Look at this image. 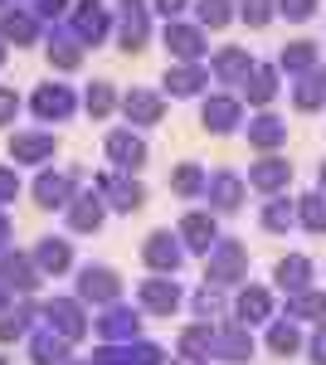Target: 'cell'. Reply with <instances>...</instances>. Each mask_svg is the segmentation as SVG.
Listing matches in <instances>:
<instances>
[{
  "instance_id": "cell-22",
  "label": "cell",
  "mask_w": 326,
  "mask_h": 365,
  "mask_svg": "<svg viewBox=\"0 0 326 365\" xmlns=\"http://www.w3.org/2000/svg\"><path fill=\"white\" fill-rule=\"evenodd\" d=\"M234 122H239V103L234 98H210L205 103V127L210 132H234Z\"/></svg>"
},
{
  "instance_id": "cell-15",
  "label": "cell",
  "mask_w": 326,
  "mask_h": 365,
  "mask_svg": "<svg viewBox=\"0 0 326 365\" xmlns=\"http://www.w3.org/2000/svg\"><path fill=\"white\" fill-rule=\"evenodd\" d=\"M175 351H180L190 365L210 361V356H215V331H210V322H205V327H190V331H180V346H175Z\"/></svg>"
},
{
  "instance_id": "cell-4",
  "label": "cell",
  "mask_w": 326,
  "mask_h": 365,
  "mask_svg": "<svg viewBox=\"0 0 326 365\" xmlns=\"http://www.w3.org/2000/svg\"><path fill=\"white\" fill-rule=\"evenodd\" d=\"M244 263H248V253L239 249L234 239H224V244L210 249V268H205V278H210V282H239V278H244Z\"/></svg>"
},
{
  "instance_id": "cell-47",
  "label": "cell",
  "mask_w": 326,
  "mask_h": 365,
  "mask_svg": "<svg viewBox=\"0 0 326 365\" xmlns=\"http://www.w3.org/2000/svg\"><path fill=\"white\" fill-rule=\"evenodd\" d=\"M15 113H20V98H15V88H0V127H5V122H15Z\"/></svg>"
},
{
  "instance_id": "cell-12",
  "label": "cell",
  "mask_w": 326,
  "mask_h": 365,
  "mask_svg": "<svg viewBox=\"0 0 326 365\" xmlns=\"http://www.w3.org/2000/svg\"><path fill=\"white\" fill-rule=\"evenodd\" d=\"M141 253H146V263H151L156 273H175V268H180V244H175L170 234H151Z\"/></svg>"
},
{
  "instance_id": "cell-24",
  "label": "cell",
  "mask_w": 326,
  "mask_h": 365,
  "mask_svg": "<svg viewBox=\"0 0 326 365\" xmlns=\"http://www.w3.org/2000/svg\"><path fill=\"white\" fill-rule=\"evenodd\" d=\"M239 317H244V327L248 322H268L272 317V297L263 292V287H244V292H239Z\"/></svg>"
},
{
  "instance_id": "cell-41",
  "label": "cell",
  "mask_w": 326,
  "mask_h": 365,
  "mask_svg": "<svg viewBox=\"0 0 326 365\" xmlns=\"http://www.w3.org/2000/svg\"><path fill=\"white\" fill-rule=\"evenodd\" d=\"M29 317H34V312H29V307H20V312H15V317H0V341H15V336H25Z\"/></svg>"
},
{
  "instance_id": "cell-31",
  "label": "cell",
  "mask_w": 326,
  "mask_h": 365,
  "mask_svg": "<svg viewBox=\"0 0 326 365\" xmlns=\"http://www.w3.org/2000/svg\"><path fill=\"white\" fill-rule=\"evenodd\" d=\"M34 15H20V10H10L5 20H0V34L5 39H15V44H34Z\"/></svg>"
},
{
  "instance_id": "cell-49",
  "label": "cell",
  "mask_w": 326,
  "mask_h": 365,
  "mask_svg": "<svg viewBox=\"0 0 326 365\" xmlns=\"http://www.w3.org/2000/svg\"><path fill=\"white\" fill-rule=\"evenodd\" d=\"M20 195V180H15V170H0V205L5 200H15Z\"/></svg>"
},
{
  "instance_id": "cell-2",
  "label": "cell",
  "mask_w": 326,
  "mask_h": 365,
  "mask_svg": "<svg viewBox=\"0 0 326 365\" xmlns=\"http://www.w3.org/2000/svg\"><path fill=\"white\" fill-rule=\"evenodd\" d=\"M117 25H122V49L136 54L151 34V20H146V0H117Z\"/></svg>"
},
{
  "instance_id": "cell-8",
  "label": "cell",
  "mask_w": 326,
  "mask_h": 365,
  "mask_svg": "<svg viewBox=\"0 0 326 365\" xmlns=\"http://www.w3.org/2000/svg\"><path fill=\"white\" fill-rule=\"evenodd\" d=\"M0 278H5L10 292H34V287H39V268L29 263L25 253H5V258H0Z\"/></svg>"
},
{
  "instance_id": "cell-23",
  "label": "cell",
  "mask_w": 326,
  "mask_h": 365,
  "mask_svg": "<svg viewBox=\"0 0 326 365\" xmlns=\"http://www.w3.org/2000/svg\"><path fill=\"white\" fill-rule=\"evenodd\" d=\"M287 175H292V166L277 161V156H268V161H258V166L248 170V180H253L258 190H277V185H287Z\"/></svg>"
},
{
  "instance_id": "cell-50",
  "label": "cell",
  "mask_w": 326,
  "mask_h": 365,
  "mask_svg": "<svg viewBox=\"0 0 326 365\" xmlns=\"http://www.w3.org/2000/svg\"><path fill=\"white\" fill-rule=\"evenodd\" d=\"M312 361L326 365V327H317V336H312Z\"/></svg>"
},
{
  "instance_id": "cell-19",
  "label": "cell",
  "mask_w": 326,
  "mask_h": 365,
  "mask_svg": "<svg viewBox=\"0 0 326 365\" xmlns=\"http://www.w3.org/2000/svg\"><path fill=\"white\" fill-rule=\"evenodd\" d=\"M29 356H34V365H68V341L54 336V331H39Z\"/></svg>"
},
{
  "instance_id": "cell-36",
  "label": "cell",
  "mask_w": 326,
  "mask_h": 365,
  "mask_svg": "<svg viewBox=\"0 0 326 365\" xmlns=\"http://www.w3.org/2000/svg\"><path fill=\"white\" fill-rule=\"evenodd\" d=\"M49 63H54V68H78L83 49L73 44V39H58V44H49Z\"/></svg>"
},
{
  "instance_id": "cell-14",
  "label": "cell",
  "mask_w": 326,
  "mask_h": 365,
  "mask_svg": "<svg viewBox=\"0 0 326 365\" xmlns=\"http://www.w3.org/2000/svg\"><path fill=\"white\" fill-rule=\"evenodd\" d=\"M68 195H73V175H54V170H44V175L34 180V200H39L44 210L68 205Z\"/></svg>"
},
{
  "instance_id": "cell-54",
  "label": "cell",
  "mask_w": 326,
  "mask_h": 365,
  "mask_svg": "<svg viewBox=\"0 0 326 365\" xmlns=\"http://www.w3.org/2000/svg\"><path fill=\"white\" fill-rule=\"evenodd\" d=\"M5 239H10V220L0 215V244H5Z\"/></svg>"
},
{
  "instance_id": "cell-34",
  "label": "cell",
  "mask_w": 326,
  "mask_h": 365,
  "mask_svg": "<svg viewBox=\"0 0 326 365\" xmlns=\"http://www.w3.org/2000/svg\"><path fill=\"white\" fill-rule=\"evenodd\" d=\"M287 317H307V322L326 317V292H297L292 307H287Z\"/></svg>"
},
{
  "instance_id": "cell-35",
  "label": "cell",
  "mask_w": 326,
  "mask_h": 365,
  "mask_svg": "<svg viewBox=\"0 0 326 365\" xmlns=\"http://www.w3.org/2000/svg\"><path fill=\"white\" fill-rule=\"evenodd\" d=\"M215 73L229 83V78H239V73H248V54L244 49H224V54L215 58Z\"/></svg>"
},
{
  "instance_id": "cell-9",
  "label": "cell",
  "mask_w": 326,
  "mask_h": 365,
  "mask_svg": "<svg viewBox=\"0 0 326 365\" xmlns=\"http://www.w3.org/2000/svg\"><path fill=\"white\" fill-rule=\"evenodd\" d=\"M141 307L170 317V312L180 307V287H175L170 278H146V282H141Z\"/></svg>"
},
{
  "instance_id": "cell-53",
  "label": "cell",
  "mask_w": 326,
  "mask_h": 365,
  "mask_svg": "<svg viewBox=\"0 0 326 365\" xmlns=\"http://www.w3.org/2000/svg\"><path fill=\"white\" fill-rule=\"evenodd\" d=\"M10 307V287H5V278H0V312Z\"/></svg>"
},
{
  "instance_id": "cell-29",
  "label": "cell",
  "mask_w": 326,
  "mask_h": 365,
  "mask_svg": "<svg viewBox=\"0 0 326 365\" xmlns=\"http://www.w3.org/2000/svg\"><path fill=\"white\" fill-rule=\"evenodd\" d=\"M68 225L78 229V234H88V229H98V225H103V205H98L93 195L73 200V210H68Z\"/></svg>"
},
{
  "instance_id": "cell-32",
  "label": "cell",
  "mask_w": 326,
  "mask_h": 365,
  "mask_svg": "<svg viewBox=\"0 0 326 365\" xmlns=\"http://www.w3.org/2000/svg\"><path fill=\"white\" fill-rule=\"evenodd\" d=\"M297 346H302V336H297L292 322H272V331H268V351L272 356H292Z\"/></svg>"
},
{
  "instance_id": "cell-55",
  "label": "cell",
  "mask_w": 326,
  "mask_h": 365,
  "mask_svg": "<svg viewBox=\"0 0 326 365\" xmlns=\"http://www.w3.org/2000/svg\"><path fill=\"white\" fill-rule=\"evenodd\" d=\"M322 190H326V166H322Z\"/></svg>"
},
{
  "instance_id": "cell-7",
  "label": "cell",
  "mask_w": 326,
  "mask_h": 365,
  "mask_svg": "<svg viewBox=\"0 0 326 365\" xmlns=\"http://www.w3.org/2000/svg\"><path fill=\"white\" fill-rule=\"evenodd\" d=\"M136 331H141V322L127 307H108V317H98V336L108 346H127V341H136Z\"/></svg>"
},
{
  "instance_id": "cell-11",
  "label": "cell",
  "mask_w": 326,
  "mask_h": 365,
  "mask_svg": "<svg viewBox=\"0 0 326 365\" xmlns=\"http://www.w3.org/2000/svg\"><path fill=\"white\" fill-rule=\"evenodd\" d=\"M108 156L122 170L146 166V146H141V137H132V132H112V137H108Z\"/></svg>"
},
{
  "instance_id": "cell-46",
  "label": "cell",
  "mask_w": 326,
  "mask_h": 365,
  "mask_svg": "<svg viewBox=\"0 0 326 365\" xmlns=\"http://www.w3.org/2000/svg\"><path fill=\"white\" fill-rule=\"evenodd\" d=\"M277 10H282L287 20H307V15L317 10V0H277Z\"/></svg>"
},
{
  "instance_id": "cell-30",
  "label": "cell",
  "mask_w": 326,
  "mask_h": 365,
  "mask_svg": "<svg viewBox=\"0 0 326 365\" xmlns=\"http://www.w3.org/2000/svg\"><path fill=\"white\" fill-rule=\"evenodd\" d=\"M200 83H205V73H200L195 63H185V68H170V73H165V88H170L175 98H190V93H200Z\"/></svg>"
},
{
  "instance_id": "cell-6",
  "label": "cell",
  "mask_w": 326,
  "mask_h": 365,
  "mask_svg": "<svg viewBox=\"0 0 326 365\" xmlns=\"http://www.w3.org/2000/svg\"><path fill=\"white\" fill-rule=\"evenodd\" d=\"M215 356L229 365H244L248 356H253V336H248V327L239 322V327H224V331H215Z\"/></svg>"
},
{
  "instance_id": "cell-37",
  "label": "cell",
  "mask_w": 326,
  "mask_h": 365,
  "mask_svg": "<svg viewBox=\"0 0 326 365\" xmlns=\"http://www.w3.org/2000/svg\"><path fill=\"white\" fill-rule=\"evenodd\" d=\"M302 225L312 229V234H322V229H326V200L322 195H307V200H302Z\"/></svg>"
},
{
  "instance_id": "cell-58",
  "label": "cell",
  "mask_w": 326,
  "mask_h": 365,
  "mask_svg": "<svg viewBox=\"0 0 326 365\" xmlns=\"http://www.w3.org/2000/svg\"><path fill=\"white\" fill-rule=\"evenodd\" d=\"M0 365H5V361H0Z\"/></svg>"
},
{
  "instance_id": "cell-57",
  "label": "cell",
  "mask_w": 326,
  "mask_h": 365,
  "mask_svg": "<svg viewBox=\"0 0 326 365\" xmlns=\"http://www.w3.org/2000/svg\"><path fill=\"white\" fill-rule=\"evenodd\" d=\"M0 58H5V49H0Z\"/></svg>"
},
{
  "instance_id": "cell-42",
  "label": "cell",
  "mask_w": 326,
  "mask_h": 365,
  "mask_svg": "<svg viewBox=\"0 0 326 365\" xmlns=\"http://www.w3.org/2000/svg\"><path fill=\"white\" fill-rule=\"evenodd\" d=\"M170 185H175L180 195H195V190L205 185V175H200V166H180L175 175H170Z\"/></svg>"
},
{
  "instance_id": "cell-10",
  "label": "cell",
  "mask_w": 326,
  "mask_h": 365,
  "mask_svg": "<svg viewBox=\"0 0 326 365\" xmlns=\"http://www.w3.org/2000/svg\"><path fill=\"white\" fill-rule=\"evenodd\" d=\"M108 25H112V15L98 5V0H78V10H73V29H78V39H103L108 34Z\"/></svg>"
},
{
  "instance_id": "cell-26",
  "label": "cell",
  "mask_w": 326,
  "mask_h": 365,
  "mask_svg": "<svg viewBox=\"0 0 326 365\" xmlns=\"http://www.w3.org/2000/svg\"><path fill=\"white\" fill-rule=\"evenodd\" d=\"M307 273H312V263H307L302 253H292V258L277 263V282H282L287 292H307Z\"/></svg>"
},
{
  "instance_id": "cell-39",
  "label": "cell",
  "mask_w": 326,
  "mask_h": 365,
  "mask_svg": "<svg viewBox=\"0 0 326 365\" xmlns=\"http://www.w3.org/2000/svg\"><path fill=\"white\" fill-rule=\"evenodd\" d=\"M317 63V44H292V49H282V68H312Z\"/></svg>"
},
{
  "instance_id": "cell-51",
  "label": "cell",
  "mask_w": 326,
  "mask_h": 365,
  "mask_svg": "<svg viewBox=\"0 0 326 365\" xmlns=\"http://www.w3.org/2000/svg\"><path fill=\"white\" fill-rule=\"evenodd\" d=\"M63 5H68V0H39V15H44V20H58Z\"/></svg>"
},
{
  "instance_id": "cell-16",
  "label": "cell",
  "mask_w": 326,
  "mask_h": 365,
  "mask_svg": "<svg viewBox=\"0 0 326 365\" xmlns=\"http://www.w3.org/2000/svg\"><path fill=\"white\" fill-rule=\"evenodd\" d=\"M98 190H103V195H112V205H117V210H136V205L146 200V190H141L136 180H122V175H98Z\"/></svg>"
},
{
  "instance_id": "cell-44",
  "label": "cell",
  "mask_w": 326,
  "mask_h": 365,
  "mask_svg": "<svg viewBox=\"0 0 326 365\" xmlns=\"http://www.w3.org/2000/svg\"><path fill=\"white\" fill-rule=\"evenodd\" d=\"M268 15H272V0H244V20H248L253 29L268 25Z\"/></svg>"
},
{
  "instance_id": "cell-45",
  "label": "cell",
  "mask_w": 326,
  "mask_h": 365,
  "mask_svg": "<svg viewBox=\"0 0 326 365\" xmlns=\"http://www.w3.org/2000/svg\"><path fill=\"white\" fill-rule=\"evenodd\" d=\"M263 225H268V229H287V225H292V210L277 200V205H268V210H263Z\"/></svg>"
},
{
  "instance_id": "cell-52",
  "label": "cell",
  "mask_w": 326,
  "mask_h": 365,
  "mask_svg": "<svg viewBox=\"0 0 326 365\" xmlns=\"http://www.w3.org/2000/svg\"><path fill=\"white\" fill-rule=\"evenodd\" d=\"M156 10L161 15H175V10H185V0H156Z\"/></svg>"
},
{
  "instance_id": "cell-27",
  "label": "cell",
  "mask_w": 326,
  "mask_h": 365,
  "mask_svg": "<svg viewBox=\"0 0 326 365\" xmlns=\"http://www.w3.org/2000/svg\"><path fill=\"white\" fill-rule=\"evenodd\" d=\"M282 137H287V122H277V117H258V122H248V141H253V146H263V151L277 146Z\"/></svg>"
},
{
  "instance_id": "cell-25",
  "label": "cell",
  "mask_w": 326,
  "mask_h": 365,
  "mask_svg": "<svg viewBox=\"0 0 326 365\" xmlns=\"http://www.w3.org/2000/svg\"><path fill=\"white\" fill-rule=\"evenodd\" d=\"M68 258H73V253H68L63 239H44V244L34 249V263H39L44 273H63V268H68Z\"/></svg>"
},
{
  "instance_id": "cell-28",
  "label": "cell",
  "mask_w": 326,
  "mask_h": 365,
  "mask_svg": "<svg viewBox=\"0 0 326 365\" xmlns=\"http://www.w3.org/2000/svg\"><path fill=\"white\" fill-rule=\"evenodd\" d=\"M210 200H215L219 210H234V205L244 200V180H239V175H215V180H210Z\"/></svg>"
},
{
  "instance_id": "cell-38",
  "label": "cell",
  "mask_w": 326,
  "mask_h": 365,
  "mask_svg": "<svg viewBox=\"0 0 326 365\" xmlns=\"http://www.w3.org/2000/svg\"><path fill=\"white\" fill-rule=\"evenodd\" d=\"M326 98V73H312L307 83H297V108H317Z\"/></svg>"
},
{
  "instance_id": "cell-18",
  "label": "cell",
  "mask_w": 326,
  "mask_h": 365,
  "mask_svg": "<svg viewBox=\"0 0 326 365\" xmlns=\"http://www.w3.org/2000/svg\"><path fill=\"white\" fill-rule=\"evenodd\" d=\"M54 151H58L54 137H34V132H25V137L10 141V156H15V161H49Z\"/></svg>"
},
{
  "instance_id": "cell-33",
  "label": "cell",
  "mask_w": 326,
  "mask_h": 365,
  "mask_svg": "<svg viewBox=\"0 0 326 365\" xmlns=\"http://www.w3.org/2000/svg\"><path fill=\"white\" fill-rule=\"evenodd\" d=\"M248 103H268L272 93H277V83H272V68L268 63H258V68H248Z\"/></svg>"
},
{
  "instance_id": "cell-56",
  "label": "cell",
  "mask_w": 326,
  "mask_h": 365,
  "mask_svg": "<svg viewBox=\"0 0 326 365\" xmlns=\"http://www.w3.org/2000/svg\"><path fill=\"white\" fill-rule=\"evenodd\" d=\"M68 365H93V361H68Z\"/></svg>"
},
{
  "instance_id": "cell-21",
  "label": "cell",
  "mask_w": 326,
  "mask_h": 365,
  "mask_svg": "<svg viewBox=\"0 0 326 365\" xmlns=\"http://www.w3.org/2000/svg\"><path fill=\"white\" fill-rule=\"evenodd\" d=\"M180 234H185V244L200 249V253L215 249V220H210V215H185V220H180Z\"/></svg>"
},
{
  "instance_id": "cell-1",
  "label": "cell",
  "mask_w": 326,
  "mask_h": 365,
  "mask_svg": "<svg viewBox=\"0 0 326 365\" xmlns=\"http://www.w3.org/2000/svg\"><path fill=\"white\" fill-rule=\"evenodd\" d=\"M93 365H161L156 341H127V346H98Z\"/></svg>"
},
{
  "instance_id": "cell-3",
  "label": "cell",
  "mask_w": 326,
  "mask_h": 365,
  "mask_svg": "<svg viewBox=\"0 0 326 365\" xmlns=\"http://www.w3.org/2000/svg\"><path fill=\"white\" fill-rule=\"evenodd\" d=\"M44 317H49V331L63 336L68 346L88 331V322H83V302H73V297H54V302L44 307Z\"/></svg>"
},
{
  "instance_id": "cell-43",
  "label": "cell",
  "mask_w": 326,
  "mask_h": 365,
  "mask_svg": "<svg viewBox=\"0 0 326 365\" xmlns=\"http://www.w3.org/2000/svg\"><path fill=\"white\" fill-rule=\"evenodd\" d=\"M88 113H93V117H108L112 113V88L108 83H93V88H88Z\"/></svg>"
},
{
  "instance_id": "cell-17",
  "label": "cell",
  "mask_w": 326,
  "mask_h": 365,
  "mask_svg": "<svg viewBox=\"0 0 326 365\" xmlns=\"http://www.w3.org/2000/svg\"><path fill=\"white\" fill-rule=\"evenodd\" d=\"M165 49H170L175 58H200L205 54V34L190 29V25H170L165 29Z\"/></svg>"
},
{
  "instance_id": "cell-13",
  "label": "cell",
  "mask_w": 326,
  "mask_h": 365,
  "mask_svg": "<svg viewBox=\"0 0 326 365\" xmlns=\"http://www.w3.org/2000/svg\"><path fill=\"white\" fill-rule=\"evenodd\" d=\"M34 113L44 117V122H49V117H68L73 113V93H68L63 83H44L39 93H34Z\"/></svg>"
},
{
  "instance_id": "cell-48",
  "label": "cell",
  "mask_w": 326,
  "mask_h": 365,
  "mask_svg": "<svg viewBox=\"0 0 326 365\" xmlns=\"http://www.w3.org/2000/svg\"><path fill=\"white\" fill-rule=\"evenodd\" d=\"M195 312H200V317H215V312H219V292L200 287V292H195Z\"/></svg>"
},
{
  "instance_id": "cell-5",
  "label": "cell",
  "mask_w": 326,
  "mask_h": 365,
  "mask_svg": "<svg viewBox=\"0 0 326 365\" xmlns=\"http://www.w3.org/2000/svg\"><path fill=\"white\" fill-rule=\"evenodd\" d=\"M117 292H122V282H117V273L112 268H83L78 278V297L83 302H117Z\"/></svg>"
},
{
  "instance_id": "cell-20",
  "label": "cell",
  "mask_w": 326,
  "mask_h": 365,
  "mask_svg": "<svg viewBox=\"0 0 326 365\" xmlns=\"http://www.w3.org/2000/svg\"><path fill=\"white\" fill-rule=\"evenodd\" d=\"M122 108H127L132 122H161V98L146 93V88H132V93L122 98Z\"/></svg>"
},
{
  "instance_id": "cell-40",
  "label": "cell",
  "mask_w": 326,
  "mask_h": 365,
  "mask_svg": "<svg viewBox=\"0 0 326 365\" xmlns=\"http://www.w3.org/2000/svg\"><path fill=\"white\" fill-rule=\"evenodd\" d=\"M200 20H205L210 29L229 25V0H200Z\"/></svg>"
}]
</instances>
